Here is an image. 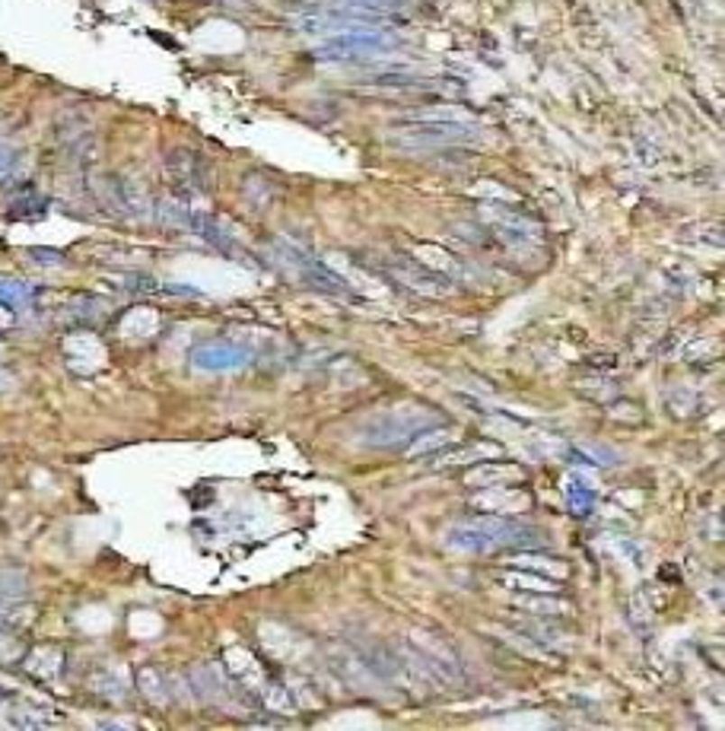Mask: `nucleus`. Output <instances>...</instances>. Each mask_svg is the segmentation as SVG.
<instances>
[{"mask_svg": "<svg viewBox=\"0 0 725 731\" xmlns=\"http://www.w3.org/2000/svg\"><path fill=\"white\" fill-rule=\"evenodd\" d=\"M141 684H143V693H147L150 699H156V703H162V699H166V693H162V681H160V674H156L153 668H143Z\"/></svg>", "mask_w": 725, "mask_h": 731, "instance_id": "12", "label": "nucleus"}, {"mask_svg": "<svg viewBox=\"0 0 725 731\" xmlns=\"http://www.w3.org/2000/svg\"><path fill=\"white\" fill-rule=\"evenodd\" d=\"M503 582H506V585H519V589H535V591H554V589H557V585L544 582V579L522 576V572H506Z\"/></svg>", "mask_w": 725, "mask_h": 731, "instance_id": "11", "label": "nucleus"}, {"mask_svg": "<svg viewBox=\"0 0 725 731\" xmlns=\"http://www.w3.org/2000/svg\"><path fill=\"white\" fill-rule=\"evenodd\" d=\"M430 423H443V416L430 407H398V410H391L389 416L372 423L370 436L362 439V443L379 445V449L404 445V443H410V439L423 436V433L430 430Z\"/></svg>", "mask_w": 725, "mask_h": 731, "instance_id": "3", "label": "nucleus"}, {"mask_svg": "<svg viewBox=\"0 0 725 731\" xmlns=\"http://www.w3.org/2000/svg\"><path fill=\"white\" fill-rule=\"evenodd\" d=\"M20 595H26V576L16 570L0 572V598H10V601H14V598Z\"/></svg>", "mask_w": 725, "mask_h": 731, "instance_id": "10", "label": "nucleus"}, {"mask_svg": "<svg viewBox=\"0 0 725 731\" xmlns=\"http://www.w3.org/2000/svg\"><path fill=\"white\" fill-rule=\"evenodd\" d=\"M166 169H169V178H172L179 188H188V191H207L210 188L207 162H204L197 153L175 150V153L166 156Z\"/></svg>", "mask_w": 725, "mask_h": 731, "instance_id": "7", "label": "nucleus"}, {"mask_svg": "<svg viewBox=\"0 0 725 731\" xmlns=\"http://www.w3.org/2000/svg\"><path fill=\"white\" fill-rule=\"evenodd\" d=\"M249 360L252 353L245 347H235V343H223V341L201 343V347L195 350V366L197 370H210V372L239 370V366H245Z\"/></svg>", "mask_w": 725, "mask_h": 731, "instance_id": "8", "label": "nucleus"}, {"mask_svg": "<svg viewBox=\"0 0 725 731\" xmlns=\"http://www.w3.org/2000/svg\"><path fill=\"white\" fill-rule=\"evenodd\" d=\"M525 477V468H519V464H509V461H500V464H487V468H477L468 474V483L471 487H509L512 480H522Z\"/></svg>", "mask_w": 725, "mask_h": 731, "instance_id": "9", "label": "nucleus"}, {"mask_svg": "<svg viewBox=\"0 0 725 731\" xmlns=\"http://www.w3.org/2000/svg\"><path fill=\"white\" fill-rule=\"evenodd\" d=\"M401 45V39L389 35L385 29L372 32H344L322 45V58H347V54H389Z\"/></svg>", "mask_w": 725, "mask_h": 731, "instance_id": "5", "label": "nucleus"}, {"mask_svg": "<svg viewBox=\"0 0 725 731\" xmlns=\"http://www.w3.org/2000/svg\"><path fill=\"white\" fill-rule=\"evenodd\" d=\"M379 270H382V274H389L391 280H398L401 287L420 293V296H449V293H455V283H452L449 274L427 268V264L417 261V258H410V255L385 258V261L379 264Z\"/></svg>", "mask_w": 725, "mask_h": 731, "instance_id": "4", "label": "nucleus"}, {"mask_svg": "<svg viewBox=\"0 0 725 731\" xmlns=\"http://www.w3.org/2000/svg\"><path fill=\"white\" fill-rule=\"evenodd\" d=\"M280 258L289 268V274L299 277L302 283H312V287L328 289V293H344V289H347V283H344L335 270H328L318 258L306 255V251H299L296 245H280Z\"/></svg>", "mask_w": 725, "mask_h": 731, "instance_id": "6", "label": "nucleus"}, {"mask_svg": "<svg viewBox=\"0 0 725 731\" xmlns=\"http://www.w3.org/2000/svg\"><path fill=\"white\" fill-rule=\"evenodd\" d=\"M401 134L391 137V147L398 150H439V147H462L481 137L477 124L471 121H445V118H404Z\"/></svg>", "mask_w": 725, "mask_h": 731, "instance_id": "2", "label": "nucleus"}, {"mask_svg": "<svg viewBox=\"0 0 725 731\" xmlns=\"http://www.w3.org/2000/svg\"><path fill=\"white\" fill-rule=\"evenodd\" d=\"M449 547L455 551H516V547H541L544 535L537 528L516 518H500V516H477L468 522L449 528Z\"/></svg>", "mask_w": 725, "mask_h": 731, "instance_id": "1", "label": "nucleus"}, {"mask_svg": "<svg viewBox=\"0 0 725 731\" xmlns=\"http://www.w3.org/2000/svg\"><path fill=\"white\" fill-rule=\"evenodd\" d=\"M29 261H35V264H60L64 258H60L54 249H32V251H29Z\"/></svg>", "mask_w": 725, "mask_h": 731, "instance_id": "13", "label": "nucleus"}]
</instances>
